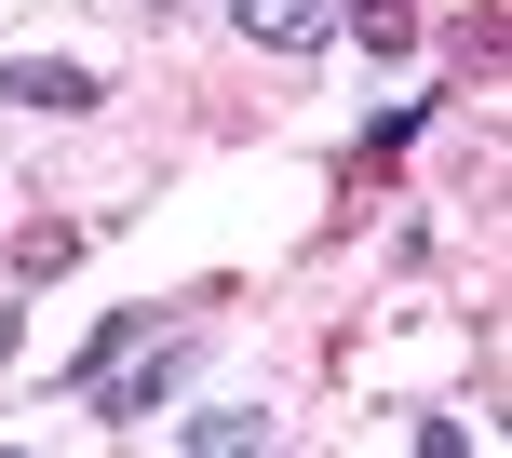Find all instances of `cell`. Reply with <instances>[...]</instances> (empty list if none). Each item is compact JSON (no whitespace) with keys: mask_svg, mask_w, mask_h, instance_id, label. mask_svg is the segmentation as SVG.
Returning <instances> with one entry per match:
<instances>
[{"mask_svg":"<svg viewBox=\"0 0 512 458\" xmlns=\"http://www.w3.org/2000/svg\"><path fill=\"white\" fill-rule=\"evenodd\" d=\"M95 95L108 81L81 68V54H14V68H0V108H27V122H81Z\"/></svg>","mask_w":512,"mask_h":458,"instance_id":"2","label":"cell"},{"mask_svg":"<svg viewBox=\"0 0 512 458\" xmlns=\"http://www.w3.org/2000/svg\"><path fill=\"white\" fill-rule=\"evenodd\" d=\"M122 351H149V310H108V324H95V351H81V364H68V391H81V378H95V364H122Z\"/></svg>","mask_w":512,"mask_h":458,"instance_id":"7","label":"cell"},{"mask_svg":"<svg viewBox=\"0 0 512 458\" xmlns=\"http://www.w3.org/2000/svg\"><path fill=\"white\" fill-rule=\"evenodd\" d=\"M14 351H27V324H14V297H0V378H14Z\"/></svg>","mask_w":512,"mask_h":458,"instance_id":"8","label":"cell"},{"mask_svg":"<svg viewBox=\"0 0 512 458\" xmlns=\"http://www.w3.org/2000/svg\"><path fill=\"white\" fill-rule=\"evenodd\" d=\"M176 364H189V337H149V364H135V351L95 364V378H81V405H95L108 432H149V418L176 405Z\"/></svg>","mask_w":512,"mask_h":458,"instance_id":"1","label":"cell"},{"mask_svg":"<svg viewBox=\"0 0 512 458\" xmlns=\"http://www.w3.org/2000/svg\"><path fill=\"white\" fill-rule=\"evenodd\" d=\"M68 256H81V229H68V216H27V229H14V270H27V283H54Z\"/></svg>","mask_w":512,"mask_h":458,"instance_id":"5","label":"cell"},{"mask_svg":"<svg viewBox=\"0 0 512 458\" xmlns=\"http://www.w3.org/2000/svg\"><path fill=\"white\" fill-rule=\"evenodd\" d=\"M176 445H189V458H230V445H270V418H256V405H189Z\"/></svg>","mask_w":512,"mask_h":458,"instance_id":"4","label":"cell"},{"mask_svg":"<svg viewBox=\"0 0 512 458\" xmlns=\"http://www.w3.org/2000/svg\"><path fill=\"white\" fill-rule=\"evenodd\" d=\"M337 27H364V54H405V41H418L405 0H337Z\"/></svg>","mask_w":512,"mask_h":458,"instance_id":"6","label":"cell"},{"mask_svg":"<svg viewBox=\"0 0 512 458\" xmlns=\"http://www.w3.org/2000/svg\"><path fill=\"white\" fill-rule=\"evenodd\" d=\"M230 27L256 54H324L337 41V0H230Z\"/></svg>","mask_w":512,"mask_h":458,"instance_id":"3","label":"cell"}]
</instances>
